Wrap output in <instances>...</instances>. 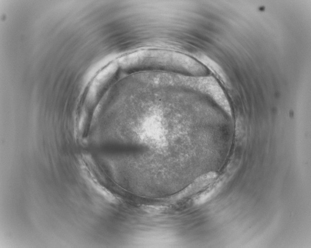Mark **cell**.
Returning a JSON list of instances; mask_svg holds the SVG:
<instances>
[{
	"label": "cell",
	"mask_w": 311,
	"mask_h": 248,
	"mask_svg": "<svg viewBox=\"0 0 311 248\" xmlns=\"http://www.w3.org/2000/svg\"><path fill=\"white\" fill-rule=\"evenodd\" d=\"M221 183H217L209 187L206 190L196 196L193 200L196 204L200 205L207 202L218 191Z\"/></svg>",
	"instance_id": "obj_2"
},
{
	"label": "cell",
	"mask_w": 311,
	"mask_h": 248,
	"mask_svg": "<svg viewBox=\"0 0 311 248\" xmlns=\"http://www.w3.org/2000/svg\"><path fill=\"white\" fill-rule=\"evenodd\" d=\"M217 176V173L214 172H210L201 175L181 191L176 196V199L181 200L200 191L211 183Z\"/></svg>",
	"instance_id": "obj_1"
}]
</instances>
